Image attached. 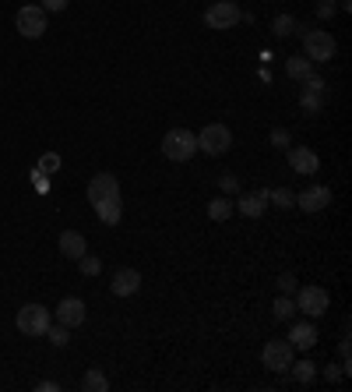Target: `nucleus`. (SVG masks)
Returning a JSON list of instances; mask_svg holds the SVG:
<instances>
[{"label": "nucleus", "instance_id": "f257e3e1", "mask_svg": "<svg viewBox=\"0 0 352 392\" xmlns=\"http://www.w3.org/2000/svg\"><path fill=\"white\" fill-rule=\"evenodd\" d=\"M88 201L95 208V216L106 223V226H116L120 216H123V201H120V181L113 174H95L88 181Z\"/></svg>", "mask_w": 352, "mask_h": 392}, {"label": "nucleus", "instance_id": "f03ea898", "mask_svg": "<svg viewBox=\"0 0 352 392\" xmlns=\"http://www.w3.org/2000/svg\"><path fill=\"white\" fill-rule=\"evenodd\" d=\"M14 325L21 329V336L39 339V336H46V329L53 325V314H50V307H43V304H21V311L14 314Z\"/></svg>", "mask_w": 352, "mask_h": 392}, {"label": "nucleus", "instance_id": "7ed1b4c3", "mask_svg": "<svg viewBox=\"0 0 352 392\" xmlns=\"http://www.w3.org/2000/svg\"><path fill=\"white\" fill-rule=\"evenodd\" d=\"M194 152H197V134H190L187 127H173L163 134V156L170 163H187L194 159Z\"/></svg>", "mask_w": 352, "mask_h": 392}, {"label": "nucleus", "instance_id": "20e7f679", "mask_svg": "<svg viewBox=\"0 0 352 392\" xmlns=\"http://www.w3.org/2000/svg\"><path fill=\"white\" fill-rule=\"evenodd\" d=\"M303 50H307V60L310 64H328L335 53H339V43L328 28H310L303 36Z\"/></svg>", "mask_w": 352, "mask_h": 392}, {"label": "nucleus", "instance_id": "39448f33", "mask_svg": "<svg viewBox=\"0 0 352 392\" xmlns=\"http://www.w3.org/2000/svg\"><path fill=\"white\" fill-rule=\"evenodd\" d=\"M197 149L204 156H226L233 149V131L226 124H208L201 134H197Z\"/></svg>", "mask_w": 352, "mask_h": 392}, {"label": "nucleus", "instance_id": "423d86ee", "mask_svg": "<svg viewBox=\"0 0 352 392\" xmlns=\"http://www.w3.org/2000/svg\"><path fill=\"white\" fill-rule=\"evenodd\" d=\"M243 21V11L233 4V0H215L208 11H204V25L208 28H219V32H226V28H233V25H240Z\"/></svg>", "mask_w": 352, "mask_h": 392}, {"label": "nucleus", "instance_id": "0eeeda50", "mask_svg": "<svg viewBox=\"0 0 352 392\" xmlns=\"http://www.w3.org/2000/svg\"><path fill=\"white\" fill-rule=\"evenodd\" d=\"M296 311H303V314H310V318H321L324 311H328V304H331V297L324 287H296Z\"/></svg>", "mask_w": 352, "mask_h": 392}, {"label": "nucleus", "instance_id": "6e6552de", "mask_svg": "<svg viewBox=\"0 0 352 392\" xmlns=\"http://www.w3.org/2000/svg\"><path fill=\"white\" fill-rule=\"evenodd\" d=\"M261 361H264V368H268V371L285 375V371H289V364H292V343H289V339H271V343H264Z\"/></svg>", "mask_w": 352, "mask_h": 392}, {"label": "nucleus", "instance_id": "1a4fd4ad", "mask_svg": "<svg viewBox=\"0 0 352 392\" xmlns=\"http://www.w3.org/2000/svg\"><path fill=\"white\" fill-rule=\"evenodd\" d=\"M14 25H18V32H21L25 39H39V36L46 32V11H43L39 4H25V7L14 14Z\"/></svg>", "mask_w": 352, "mask_h": 392}, {"label": "nucleus", "instance_id": "9d476101", "mask_svg": "<svg viewBox=\"0 0 352 392\" xmlns=\"http://www.w3.org/2000/svg\"><path fill=\"white\" fill-rule=\"evenodd\" d=\"M299 106H303V113H321L324 110V78H317V75L303 78Z\"/></svg>", "mask_w": 352, "mask_h": 392}, {"label": "nucleus", "instance_id": "9b49d317", "mask_svg": "<svg viewBox=\"0 0 352 392\" xmlns=\"http://www.w3.org/2000/svg\"><path fill=\"white\" fill-rule=\"evenodd\" d=\"M57 322L60 325H67V329H78L82 322H85V300L82 297H64L60 304H57Z\"/></svg>", "mask_w": 352, "mask_h": 392}, {"label": "nucleus", "instance_id": "f8f14e48", "mask_svg": "<svg viewBox=\"0 0 352 392\" xmlns=\"http://www.w3.org/2000/svg\"><path fill=\"white\" fill-rule=\"evenodd\" d=\"M268 188H258V191H247V195H240V201L233 205V208H240V216L243 219H261L264 212H268Z\"/></svg>", "mask_w": 352, "mask_h": 392}, {"label": "nucleus", "instance_id": "ddd939ff", "mask_svg": "<svg viewBox=\"0 0 352 392\" xmlns=\"http://www.w3.org/2000/svg\"><path fill=\"white\" fill-rule=\"evenodd\" d=\"M289 170H292V174L310 177V174H317V170H321V159H317V152H314V149H289Z\"/></svg>", "mask_w": 352, "mask_h": 392}, {"label": "nucleus", "instance_id": "4468645a", "mask_svg": "<svg viewBox=\"0 0 352 392\" xmlns=\"http://www.w3.org/2000/svg\"><path fill=\"white\" fill-rule=\"evenodd\" d=\"M109 290H113L116 297H134L138 290H141V272H138V269H116Z\"/></svg>", "mask_w": 352, "mask_h": 392}, {"label": "nucleus", "instance_id": "2eb2a0df", "mask_svg": "<svg viewBox=\"0 0 352 392\" xmlns=\"http://www.w3.org/2000/svg\"><path fill=\"white\" fill-rule=\"evenodd\" d=\"M296 205H299L303 212H321V208H328V205H331V188L314 184V188H307L303 195H296Z\"/></svg>", "mask_w": 352, "mask_h": 392}, {"label": "nucleus", "instance_id": "dca6fc26", "mask_svg": "<svg viewBox=\"0 0 352 392\" xmlns=\"http://www.w3.org/2000/svg\"><path fill=\"white\" fill-rule=\"evenodd\" d=\"M289 343H292V350H310V346H317V329L310 322H296L289 329Z\"/></svg>", "mask_w": 352, "mask_h": 392}, {"label": "nucleus", "instance_id": "f3484780", "mask_svg": "<svg viewBox=\"0 0 352 392\" xmlns=\"http://www.w3.org/2000/svg\"><path fill=\"white\" fill-rule=\"evenodd\" d=\"M85 251H88V244H85V237H82L78 230H64V233H60V255H64V258L78 262Z\"/></svg>", "mask_w": 352, "mask_h": 392}, {"label": "nucleus", "instance_id": "a211bd4d", "mask_svg": "<svg viewBox=\"0 0 352 392\" xmlns=\"http://www.w3.org/2000/svg\"><path fill=\"white\" fill-rule=\"evenodd\" d=\"M285 75H289L292 82H303V78L314 75V64H310L307 57H289V60H285Z\"/></svg>", "mask_w": 352, "mask_h": 392}, {"label": "nucleus", "instance_id": "6ab92c4d", "mask_svg": "<svg viewBox=\"0 0 352 392\" xmlns=\"http://www.w3.org/2000/svg\"><path fill=\"white\" fill-rule=\"evenodd\" d=\"M289 371H292V378H296L299 386H310V382L317 378V364H314V361H292Z\"/></svg>", "mask_w": 352, "mask_h": 392}, {"label": "nucleus", "instance_id": "aec40b11", "mask_svg": "<svg viewBox=\"0 0 352 392\" xmlns=\"http://www.w3.org/2000/svg\"><path fill=\"white\" fill-rule=\"evenodd\" d=\"M82 389L85 392H106L109 389V378H106L99 368H88L85 375H82Z\"/></svg>", "mask_w": 352, "mask_h": 392}, {"label": "nucleus", "instance_id": "412c9836", "mask_svg": "<svg viewBox=\"0 0 352 392\" xmlns=\"http://www.w3.org/2000/svg\"><path fill=\"white\" fill-rule=\"evenodd\" d=\"M229 216H233V201H229V198H211V201H208V219L226 223Z\"/></svg>", "mask_w": 352, "mask_h": 392}, {"label": "nucleus", "instance_id": "4be33fe9", "mask_svg": "<svg viewBox=\"0 0 352 392\" xmlns=\"http://www.w3.org/2000/svg\"><path fill=\"white\" fill-rule=\"evenodd\" d=\"M299 28V21L292 18V14H275V21H271V32L278 36V39H285V36H292Z\"/></svg>", "mask_w": 352, "mask_h": 392}, {"label": "nucleus", "instance_id": "5701e85b", "mask_svg": "<svg viewBox=\"0 0 352 392\" xmlns=\"http://www.w3.org/2000/svg\"><path fill=\"white\" fill-rule=\"evenodd\" d=\"M271 314H275V322H289L292 314H296V300L289 294H282L275 300V307H271Z\"/></svg>", "mask_w": 352, "mask_h": 392}, {"label": "nucleus", "instance_id": "b1692460", "mask_svg": "<svg viewBox=\"0 0 352 392\" xmlns=\"http://www.w3.org/2000/svg\"><path fill=\"white\" fill-rule=\"evenodd\" d=\"M46 336H50V343H53V346H67V343H71V329H67V325H60V322H57V325H50V329H46Z\"/></svg>", "mask_w": 352, "mask_h": 392}, {"label": "nucleus", "instance_id": "393cba45", "mask_svg": "<svg viewBox=\"0 0 352 392\" xmlns=\"http://www.w3.org/2000/svg\"><path fill=\"white\" fill-rule=\"evenodd\" d=\"M268 201H275L278 208H292V205H296V195H292L289 188H275V191H268Z\"/></svg>", "mask_w": 352, "mask_h": 392}, {"label": "nucleus", "instance_id": "a878e982", "mask_svg": "<svg viewBox=\"0 0 352 392\" xmlns=\"http://www.w3.org/2000/svg\"><path fill=\"white\" fill-rule=\"evenodd\" d=\"M78 269H82V272H85V276H99V272H102V262H99V258H92V255H82V258H78Z\"/></svg>", "mask_w": 352, "mask_h": 392}, {"label": "nucleus", "instance_id": "bb28decb", "mask_svg": "<svg viewBox=\"0 0 352 392\" xmlns=\"http://www.w3.org/2000/svg\"><path fill=\"white\" fill-rule=\"evenodd\" d=\"M35 170H39V174H57V170H60V156H57V152H46Z\"/></svg>", "mask_w": 352, "mask_h": 392}, {"label": "nucleus", "instance_id": "cd10ccee", "mask_svg": "<svg viewBox=\"0 0 352 392\" xmlns=\"http://www.w3.org/2000/svg\"><path fill=\"white\" fill-rule=\"evenodd\" d=\"M296 287H299V283H296V276H292V272H282V276H278V290H282V294H296Z\"/></svg>", "mask_w": 352, "mask_h": 392}, {"label": "nucleus", "instance_id": "c85d7f7f", "mask_svg": "<svg viewBox=\"0 0 352 392\" xmlns=\"http://www.w3.org/2000/svg\"><path fill=\"white\" fill-rule=\"evenodd\" d=\"M271 142H275V149H285V145H289V131H285V127H275V131H271Z\"/></svg>", "mask_w": 352, "mask_h": 392}, {"label": "nucleus", "instance_id": "c756f323", "mask_svg": "<svg viewBox=\"0 0 352 392\" xmlns=\"http://www.w3.org/2000/svg\"><path fill=\"white\" fill-rule=\"evenodd\" d=\"M219 188H222L226 195H236V191H240V181L229 174V177H222V181H219Z\"/></svg>", "mask_w": 352, "mask_h": 392}, {"label": "nucleus", "instance_id": "7c9ffc66", "mask_svg": "<svg viewBox=\"0 0 352 392\" xmlns=\"http://www.w3.org/2000/svg\"><path fill=\"white\" fill-rule=\"evenodd\" d=\"M67 4H71V0H39V7H43V11H50V14H57V11H64Z\"/></svg>", "mask_w": 352, "mask_h": 392}, {"label": "nucleus", "instance_id": "2f4dec72", "mask_svg": "<svg viewBox=\"0 0 352 392\" xmlns=\"http://www.w3.org/2000/svg\"><path fill=\"white\" fill-rule=\"evenodd\" d=\"M328 14H335V0H324V4H317V18H328Z\"/></svg>", "mask_w": 352, "mask_h": 392}, {"label": "nucleus", "instance_id": "473e14b6", "mask_svg": "<svg viewBox=\"0 0 352 392\" xmlns=\"http://www.w3.org/2000/svg\"><path fill=\"white\" fill-rule=\"evenodd\" d=\"M324 378H328L331 386H335V382H342V368H335V364H331V368H324Z\"/></svg>", "mask_w": 352, "mask_h": 392}, {"label": "nucleus", "instance_id": "72a5a7b5", "mask_svg": "<svg viewBox=\"0 0 352 392\" xmlns=\"http://www.w3.org/2000/svg\"><path fill=\"white\" fill-rule=\"evenodd\" d=\"M35 389H39V392H57V389H60V386H57V382H50V378H46V382H39V386H35Z\"/></svg>", "mask_w": 352, "mask_h": 392}]
</instances>
